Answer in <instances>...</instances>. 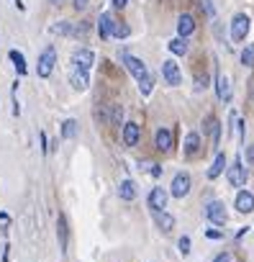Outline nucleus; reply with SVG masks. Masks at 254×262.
<instances>
[{
  "instance_id": "dca6fc26",
  "label": "nucleus",
  "mask_w": 254,
  "mask_h": 262,
  "mask_svg": "<svg viewBox=\"0 0 254 262\" xmlns=\"http://www.w3.org/2000/svg\"><path fill=\"white\" fill-rule=\"evenodd\" d=\"M69 83H72V87H75V90H85V87L90 85V77H87V72L72 67V72H69Z\"/></svg>"
},
{
  "instance_id": "c85d7f7f",
  "label": "nucleus",
  "mask_w": 254,
  "mask_h": 262,
  "mask_svg": "<svg viewBox=\"0 0 254 262\" xmlns=\"http://www.w3.org/2000/svg\"><path fill=\"white\" fill-rule=\"evenodd\" d=\"M203 8H205L208 18H213V16H216V8H213V3H211V0H203Z\"/></svg>"
},
{
  "instance_id": "bb28decb",
  "label": "nucleus",
  "mask_w": 254,
  "mask_h": 262,
  "mask_svg": "<svg viewBox=\"0 0 254 262\" xmlns=\"http://www.w3.org/2000/svg\"><path fill=\"white\" fill-rule=\"evenodd\" d=\"M131 34V29L126 23H121V21H113V34L111 36H116V39H126V36Z\"/></svg>"
},
{
  "instance_id": "f3484780",
  "label": "nucleus",
  "mask_w": 254,
  "mask_h": 262,
  "mask_svg": "<svg viewBox=\"0 0 254 262\" xmlns=\"http://www.w3.org/2000/svg\"><path fill=\"white\" fill-rule=\"evenodd\" d=\"M152 216H154V221H157V227L162 231H172V229H175V219H172L167 211H152Z\"/></svg>"
},
{
  "instance_id": "c9c22d12",
  "label": "nucleus",
  "mask_w": 254,
  "mask_h": 262,
  "mask_svg": "<svg viewBox=\"0 0 254 262\" xmlns=\"http://www.w3.org/2000/svg\"><path fill=\"white\" fill-rule=\"evenodd\" d=\"M247 157H249V162H254V144H252V147L247 149Z\"/></svg>"
},
{
  "instance_id": "39448f33",
  "label": "nucleus",
  "mask_w": 254,
  "mask_h": 262,
  "mask_svg": "<svg viewBox=\"0 0 254 262\" xmlns=\"http://www.w3.org/2000/svg\"><path fill=\"white\" fill-rule=\"evenodd\" d=\"M51 34H59V36H85L87 34V26L85 23H69V21H59L51 26Z\"/></svg>"
},
{
  "instance_id": "ddd939ff",
  "label": "nucleus",
  "mask_w": 254,
  "mask_h": 262,
  "mask_svg": "<svg viewBox=\"0 0 254 262\" xmlns=\"http://www.w3.org/2000/svg\"><path fill=\"white\" fill-rule=\"evenodd\" d=\"M113 21H116V18L111 13H101V18H98V34H101V39H111Z\"/></svg>"
},
{
  "instance_id": "aec40b11",
  "label": "nucleus",
  "mask_w": 254,
  "mask_h": 262,
  "mask_svg": "<svg viewBox=\"0 0 254 262\" xmlns=\"http://www.w3.org/2000/svg\"><path fill=\"white\" fill-rule=\"evenodd\" d=\"M136 193H139V191H136V183H134V180H123V183L119 185V195L123 198V201H134Z\"/></svg>"
},
{
  "instance_id": "0eeeda50",
  "label": "nucleus",
  "mask_w": 254,
  "mask_h": 262,
  "mask_svg": "<svg viewBox=\"0 0 254 262\" xmlns=\"http://www.w3.org/2000/svg\"><path fill=\"white\" fill-rule=\"evenodd\" d=\"M162 75H165L167 85H172V87L183 83V72H180V67H177V62H175V59H167L165 65H162Z\"/></svg>"
},
{
  "instance_id": "b1692460",
  "label": "nucleus",
  "mask_w": 254,
  "mask_h": 262,
  "mask_svg": "<svg viewBox=\"0 0 254 262\" xmlns=\"http://www.w3.org/2000/svg\"><path fill=\"white\" fill-rule=\"evenodd\" d=\"M201 149V137L198 134H187V139H185V152L187 155H193V152Z\"/></svg>"
},
{
  "instance_id": "473e14b6",
  "label": "nucleus",
  "mask_w": 254,
  "mask_h": 262,
  "mask_svg": "<svg viewBox=\"0 0 254 262\" xmlns=\"http://www.w3.org/2000/svg\"><path fill=\"white\" fill-rule=\"evenodd\" d=\"M149 173H152L154 177H159V175H162V167H159V165H152V170H149Z\"/></svg>"
},
{
  "instance_id": "6ab92c4d",
  "label": "nucleus",
  "mask_w": 254,
  "mask_h": 262,
  "mask_svg": "<svg viewBox=\"0 0 254 262\" xmlns=\"http://www.w3.org/2000/svg\"><path fill=\"white\" fill-rule=\"evenodd\" d=\"M123 119V108L121 105H105V121L111 126H119Z\"/></svg>"
},
{
  "instance_id": "cd10ccee",
  "label": "nucleus",
  "mask_w": 254,
  "mask_h": 262,
  "mask_svg": "<svg viewBox=\"0 0 254 262\" xmlns=\"http://www.w3.org/2000/svg\"><path fill=\"white\" fill-rule=\"evenodd\" d=\"M241 65L244 67H254V47H247L241 52Z\"/></svg>"
},
{
  "instance_id": "7c9ffc66",
  "label": "nucleus",
  "mask_w": 254,
  "mask_h": 262,
  "mask_svg": "<svg viewBox=\"0 0 254 262\" xmlns=\"http://www.w3.org/2000/svg\"><path fill=\"white\" fill-rule=\"evenodd\" d=\"M205 237H208V239H221V231H213V229H208V231H205Z\"/></svg>"
},
{
  "instance_id": "9d476101",
  "label": "nucleus",
  "mask_w": 254,
  "mask_h": 262,
  "mask_svg": "<svg viewBox=\"0 0 254 262\" xmlns=\"http://www.w3.org/2000/svg\"><path fill=\"white\" fill-rule=\"evenodd\" d=\"M167 191L165 188H152V193H149V209L152 211H165V206H167Z\"/></svg>"
},
{
  "instance_id": "412c9836",
  "label": "nucleus",
  "mask_w": 254,
  "mask_h": 262,
  "mask_svg": "<svg viewBox=\"0 0 254 262\" xmlns=\"http://www.w3.org/2000/svg\"><path fill=\"white\" fill-rule=\"evenodd\" d=\"M216 93H219L221 101H229V98H231V90H229V77H226V75H219V77H216Z\"/></svg>"
},
{
  "instance_id": "e433bc0d",
  "label": "nucleus",
  "mask_w": 254,
  "mask_h": 262,
  "mask_svg": "<svg viewBox=\"0 0 254 262\" xmlns=\"http://www.w3.org/2000/svg\"><path fill=\"white\" fill-rule=\"evenodd\" d=\"M126 3H129V0H113V5H116V8H123Z\"/></svg>"
},
{
  "instance_id": "5701e85b",
  "label": "nucleus",
  "mask_w": 254,
  "mask_h": 262,
  "mask_svg": "<svg viewBox=\"0 0 254 262\" xmlns=\"http://www.w3.org/2000/svg\"><path fill=\"white\" fill-rule=\"evenodd\" d=\"M62 137L65 139H75L77 137V121L75 119H67L65 123H62Z\"/></svg>"
},
{
  "instance_id": "9b49d317",
  "label": "nucleus",
  "mask_w": 254,
  "mask_h": 262,
  "mask_svg": "<svg viewBox=\"0 0 254 262\" xmlns=\"http://www.w3.org/2000/svg\"><path fill=\"white\" fill-rule=\"evenodd\" d=\"M237 211L239 213H252L254 211V195L249 191H239L237 193Z\"/></svg>"
},
{
  "instance_id": "4be33fe9",
  "label": "nucleus",
  "mask_w": 254,
  "mask_h": 262,
  "mask_svg": "<svg viewBox=\"0 0 254 262\" xmlns=\"http://www.w3.org/2000/svg\"><path fill=\"white\" fill-rule=\"evenodd\" d=\"M8 57H11V62L16 65V72H18V75H26V59H23V54L16 52V49H11V52H8Z\"/></svg>"
},
{
  "instance_id": "a878e982",
  "label": "nucleus",
  "mask_w": 254,
  "mask_h": 262,
  "mask_svg": "<svg viewBox=\"0 0 254 262\" xmlns=\"http://www.w3.org/2000/svg\"><path fill=\"white\" fill-rule=\"evenodd\" d=\"M59 247L62 252H67V219L59 216Z\"/></svg>"
},
{
  "instance_id": "2eb2a0df",
  "label": "nucleus",
  "mask_w": 254,
  "mask_h": 262,
  "mask_svg": "<svg viewBox=\"0 0 254 262\" xmlns=\"http://www.w3.org/2000/svg\"><path fill=\"white\" fill-rule=\"evenodd\" d=\"M154 141H157V149H159V152H169V149H172V141H175V137H172L169 129H159L157 137H154Z\"/></svg>"
},
{
  "instance_id": "20e7f679",
  "label": "nucleus",
  "mask_w": 254,
  "mask_h": 262,
  "mask_svg": "<svg viewBox=\"0 0 254 262\" xmlns=\"http://www.w3.org/2000/svg\"><path fill=\"white\" fill-rule=\"evenodd\" d=\"M247 167L241 165V157H234V165L229 167V183L234 185V188H244L247 185Z\"/></svg>"
},
{
  "instance_id": "7ed1b4c3",
  "label": "nucleus",
  "mask_w": 254,
  "mask_h": 262,
  "mask_svg": "<svg viewBox=\"0 0 254 262\" xmlns=\"http://www.w3.org/2000/svg\"><path fill=\"white\" fill-rule=\"evenodd\" d=\"M249 34V16L247 13H237L231 21V39L234 41H244Z\"/></svg>"
},
{
  "instance_id": "f257e3e1",
  "label": "nucleus",
  "mask_w": 254,
  "mask_h": 262,
  "mask_svg": "<svg viewBox=\"0 0 254 262\" xmlns=\"http://www.w3.org/2000/svg\"><path fill=\"white\" fill-rule=\"evenodd\" d=\"M121 59H123V65L126 70L131 72V77L139 83V90H141V95H149L152 93V87H154V75L147 70V65H144L141 59H136L131 57L129 52H121Z\"/></svg>"
},
{
  "instance_id": "72a5a7b5",
  "label": "nucleus",
  "mask_w": 254,
  "mask_h": 262,
  "mask_svg": "<svg viewBox=\"0 0 254 262\" xmlns=\"http://www.w3.org/2000/svg\"><path fill=\"white\" fill-rule=\"evenodd\" d=\"M39 139H41V149L49 152V147H47V134H39Z\"/></svg>"
},
{
  "instance_id": "4468645a",
  "label": "nucleus",
  "mask_w": 254,
  "mask_h": 262,
  "mask_svg": "<svg viewBox=\"0 0 254 262\" xmlns=\"http://www.w3.org/2000/svg\"><path fill=\"white\" fill-rule=\"evenodd\" d=\"M195 31V21H193V16L190 13H183L177 18V34H180V39H185V36H190Z\"/></svg>"
},
{
  "instance_id": "6e6552de",
  "label": "nucleus",
  "mask_w": 254,
  "mask_h": 262,
  "mask_svg": "<svg viewBox=\"0 0 254 262\" xmlns=\"http://www.w3.org/2000/svg\"><path fill=\"white\" fill-rule=\"evenodd\" d=\"M190 185H193V180H190L187 173L175 175V180H172V195H175V198H185L187 191H190Z\"/></svg>"
},
{
  "instance_id": "c756f323",
  "label": "nucleus",
  "mask_w": 254,
  "mask_h": 262,
  "mask_svg": "<svg viewBox=\"0 0 254 262\" xmlns=\"http://www.w3.org/2000/svg\"><path fill=\"white\" fill-rule=\"evenodd\" d=\"M180 252H183V255H187V252H190V239L187 237L180 239Z\"/></svg>"
},
{
  "instance_id": "2f4dec72",
  "label": "nucleus",
  "mask_w": 254,
  "mask_h": 262,
  "mask_svg": "<svg viewBox=\"0 0 254 262\" xmlns=\"http://www.w3.org/2000/svg\"><path fill=\"white\" fill-rule=\"evenodd\" d=\"M90 5V0H75V8L77 11H83V8H87Z\"/></svg>"
},
{
  "instance_id": "f8f14e48",
  "label": "nucleus",
  "mask_w": 254,
  "mask_h": 262,
  "mask_svg": "<svg viewBox=\"0 0 254 262\" xmlns=\"http://www.w3.org/2000/svg\"><path fill=\"white\" fill-rule=\"evenodd\" d=\"M139 137H141L139 123H126L123 126V144L126 147H136V144H139Z\"/></svg>"
},
{
  "instance_id": "1a4fd4ad",
  "label": "nucleus",
  "mask_w": 254,
  "mask_h": 262,
  "mask_svg": "<svg viewBox=\"0 0 254 262\" xmlns=\"http://www.w3.org/2000/svg\"><path fill=\"white\" fill-rule=\"evenodd\" d=\"M205 216H208V221H213V224H226V219H229V216H226V209H223V203L221 201H213V203H208L205 206Z\"/></svg>"
},
{
  "instance_id": "f704fd0d",
  "label": "nucleus",
  "mask_w": 254,
  "mask_h": 262,
  "mask_svg": "<svg viewBox=\"0 0 254 262\" xmlns=\"http://www.w3.org/2000/svg\"><path fill=\"white\" fill-rule=\"evenodd\" d=\"M213 262H231V257H229V255H219Z\"/></svg>"
},
{
  "instance_id": "f03ea898",
  "label": "nucleus",
  "mask_w": 254,
  "mask_h": 262,
  "mask_svg": "<svg viewBox=\"0 0 254 262\" xmlns=\"http://www.w3.org/2000/svg\"><path fill=\"white\" fill-rule=\"evenodd\" d=\"M54 65H57V49L47 47V49L41 52V57H39V65H36L39 77H49L51 72H54Z\"/></svg>"
},
{
  "instance_id": "393cba45",
  "label": "nucleus",
  "mask_w": 254,
  "mask_h": 262,
  "mask_svg": "<svg viewBox=\"0 0 254 262\" xmlns=\"http://www.w3.org/2000/svg\"><path fill=\"white\" fill-rule=\"evenodd\" d=\"M167 47H169L172 54H180V57H183V54H187V44H185V39H172Z\"/></svg>"
},
{
  "instance_id": "423d86ee",
  "label": "nucleus",
  "mask_w": 254,
  "mask_h": 262,
  "mask_svg": "<svg viewBox=\"0 0 254 262\" xmlns=\"http://www.w3.org/2000/svg\"><path fill=\"white\" fill-rule=\"evenodd\" d=\"M93 62H95V54L90 52V49H75V54H72V65H75V70L90 72Z\"/></svg>"
},
{
  "instance_id": "a211bd4d",
  "label": "nucleus",
  "mask_w": 254,
  "mask_h": 262,
  "mask_svg": "<svg viewBox=\"0 0 254 262\" xmlns=\"http://www.w3.org/2000/svg\"><path fill=\"white\" fill-rule=\"evenodd\" d=\"M223 167H226V155H223V152H219V155H216V159H213V165L208 167V177L216 180V177L223 173Z\"/></svg>"
}]
</instances>
